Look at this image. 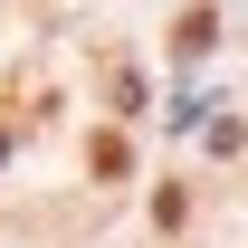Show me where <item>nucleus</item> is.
Returning a JSON list of instances; mask_svg holds the SVG:
<instances>
[{
	"mask_svg": "<svg viewBox=\"0 0 248 248\" xmlns=\"http://www.w3.org/2000/svg\"><path fill=\"white\" fill-rule=\"evenodd\" d=\"M210 38H219V19H210V10H191L182 29H172V48H182V58H201V48H210Z\"/></svg>",
	"mask_w": 248,
	"mask_h": 248,
	"instance_id": "1",
	"label": "nucleus"
},
{
	"mask_svg": "<svg viewBox=\"0 0 248 248\" xmlns=\"http://www.w3.org/2000/svg\"><path fill=\"white\" fill-rule=\"evenodd\" d=\"M0 153H10V134H0Z\"/></svg>",
	"mask_w": 248,
	"mask_h": 248,
	"instance_id": "2",
	"label": "nucleus"
}]
</instances>
